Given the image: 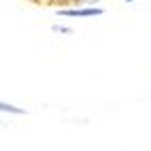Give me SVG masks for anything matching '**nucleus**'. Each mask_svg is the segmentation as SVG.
I'll use <instances>...</instances> for the list:
<instances>
[{
	"instance_id": "obj_2",
	"label": "nucleus",
	"mask_w": 151,
	"mask_h": 151,
	"mask_svg": "<svg viewBox=\"0 0 151 151\" xmlns=\"http://www.w3.org/2000/svg\"><path fill=\"white\" fill-rule=\"evenodd\" d=\"M0 111L2 113H13V115H24L26 113V109H19V106H15V104H9V102H0Z\"/></svg>"
},
{
	"instance_id": "obj_4",
	"label": "nucleus",
	"mask_w": 151,
	"mask_h": 151,
	"mask_svg": "<svg viewBox=\"0 0 151 151\" xmlns=\"http://www.w3.org/2000/svg\"><path fill=\"white\" fill-rule=\"evenodd\" d=\"M85 2H98V0H85Z\"/></svg>"
},
{
	"instance_id": "obj_3",
	"label": "nucleus",
	"mask_w": 151,
	"mask_h": 151,
	"mask_svg": "<svg viewBox=\"0 0 151 151\" xmlns=\"http://www.w3.org/2000/svg\"><path fill=\"white\" fill-rule=\"evenodd\" d=\"M51 30H53V32H60V34H73V30H70V28H66V26H51Z\"/></svg>"
},
{
	"instance_id": "obj_5",
	"label": "nucleus",
	"mask_w": 151,
	"mask_h": 151,
	"mask_svg": "<svg viewBox=\"0 0 151 151\" xmlns=\"http://www.w3.org/2000/svg\"><path fill=\"white\" fill-rule=\"evenodd\" d=\"M128 2H136V0H128Z\"/></svg>"
},
{
	"instance_id": "obj_1",
	"label": "nucleus",
	"mask_w": 151,
	"mask_h": 151,
	"mask_svg": "<svg viewBox=\"0 0 151 151\" xmlns=\"http://www.w3.org/2000/svg\"><path fill=\"white\" fill-rule=\"evenodd\" d=\"M104 11L100 6H87V9H64V11H58V15L62 17H98Z\"/></svg>"
}]
</instances>
